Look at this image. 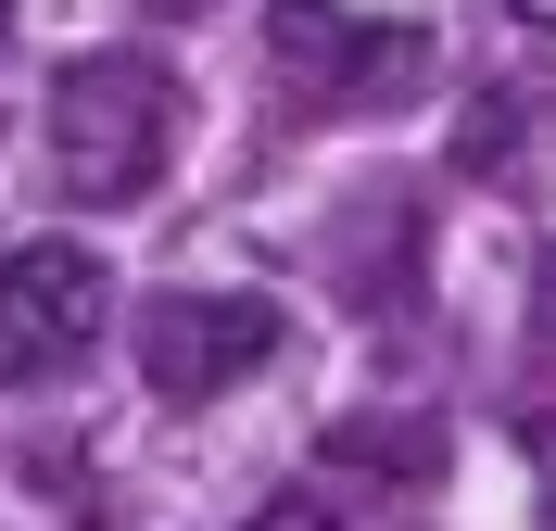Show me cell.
Segmentation results:
<instances>
[{"mask_svg":"<svg viewBox=\"0 0 556 531\" xmlns=\"http://www.w3.org/2000/svg\"><path fill=\"white\" fill-rule=\"evenodd\" d=\"M38 152H51V190L89 215L139 203L177 152V76L139 64V51H76L51 76V114H38Z\"/></svg>","mask_w":556,"mask_h":531,"instance_id":"6da1fadb","label":"cell"},{"mask_svg":"<svg viewBox=\"0 0 556 531\" xmlns=\"http://www.w3.org/2000/svg\"><path fill=\"white\" fill-rule=\"evenodd\" d=\"M102 329H114L102 253H76V241H13V253H0V392L64 380Z\"/></svg>","mask_w":556,"mask_h":531,"instance_id":"7a4b0ae2","label":"cell"},{"mask_svg":"<svg viewBox=\"0 0 556 531\" xmlns=\"http://www.w3.org/2000/svg\"><path fill=\"white\" fill-rule=\"evenodd\" d=\"M278 304L266 291H152L139 304V380L165 392V405H215V392H241L278 367Z\"/></svg>","mask_w":556,"mask_h":531,"instance_id":"3957f363","label":"cell"},{"mask_svg":"<svg viewBox=\"0 0 556 531\" xmlns=\"http://www.w3.org/2000/svg\"><path fill=\"white\" fill-rule=\"evenodd\" d=\"M266 51L291 64L304 102H354V89H405L417 26H354L342 0H278V13H266Z\"/></svg>","mask_w":556,"mask_h":531,"instance_id":"277c9868","label":"cell"},{"mask_svg":"<svg viewBox=\"0 0 556 531\" xmlns=\"http://www.w3.org/2000/svg\"><path fill=\"white\" fill-rule=\"evenodd\" d=\"M455 165L481 190H544L556 177V76H493L455 114Z\"/></svg>","mask_w":556,"mask_h":531,"instance_id":"5b68a950","label":"cell"},{"mask_svg":"<svg viewBox=\"0 0 556 531\" xmlns=\"http://www.w3.org/2000/svg\"><path fill=\"white\" fill-rule=\"evenodd\" d=\"M241 531H342V519H329V506H316V494H266V506H253Z\"/></svg>","mask_w":556,"mask_h":531,"instance_id":"8992f818","label":"cell"},{"mask_svg":"<svg viewBox=\"0 0 556 531\" xmlns=\"http://www.w3.org/2000/svg\"><path fill=\"white\" fill-rule=\"evenodd\" d=\"M152 26H203V13H228V0H139Z\"/></svg>","mask_w":556,"mask_h":531,"instance_id":"52a82bcc","label":"cell"},{"mask_svg":"<svg viewBox=\"0 0 556 531\" xmlns=\"http://www.w3.org/2000/svg\"><path fill=\"white\" fill-rule=\"evenodd\" d=\"M531 329H544V354H556V253H544V291H531Z\"/></svg>","mask_w":556,"mask_h":531,"instance_id":"ba28073f","label":"cell"},{"mask_svg":"<svg viewBox=\"0 0 556 531\" xmlns=\"http://www.w3.org/2000/svg\"><path fill=\"white\" fill-rule=\"evenodd\" d=\"M506 13H519V26H556V0H506Z\"/></svg>","mask_w":556,"mask_h":531,"instance_id":"9c48e42d","label":"cell"},{"mask_svg":"<svg viewBox=\"0 0 556 531\" xmlns=\"http://www.w3.org/2000/svg\"><path fill=\"white\" fill-rule=\"evenodd\" d=\"M0 51H13V0H0Z\"/></svg>","mask_w":556,"mask_h":531,"instance_id":"30bf717a","label":"cell"}]
</instances>
